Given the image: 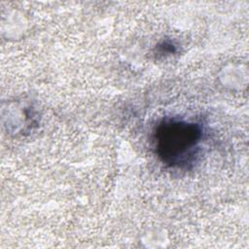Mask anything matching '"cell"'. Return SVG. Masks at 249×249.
Returning a JSON list of instances; mask_svg holds the SVG:
<instances>
[{"label":"cell","mask_w":249,"mask_h":249,"mask_svg":"<svg viewBox=\"0 0 249 249\" xmlns=\"http://www.w3.org/2000/svg\"><path fill=\"white\" fill-rule=\"evenodd\" d=\"M202 126L195 122L169 118L161 120L153 132L158 159L171 168H188L199 154Z\"/></svg>","instance_id":"obj_1"}]
</instances>
